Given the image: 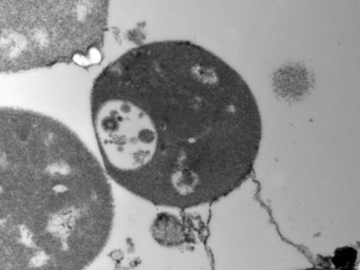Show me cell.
Wrapping results in <instances>:
<instances>
[{
    "mask_svg": "<svg viewBox=\"0 0 360 270\" xmlns=\"http://www.w3.org/2000/svg\"><path fill=\"white\" fill-rule=\"evenodd\" d=\"M90 108L107 174L155 206L188 209L229 195L260 150L248 82L186 40L126 51L94 79Z\"/></svg>",
    "mask_w": 360,
    "mask_h": 270,
    "instance_id": "cell-1",
    "label": "cell"
},
{
    "mask_svg": "<svg viewBox=\"0 0 360 270\" xmlns=\"http://www.w3.org/2000/svg\"><path fill=\"white\" fill-rule=\"evenodd\" d=\"M106 170L68 127L45 114H0V270H85L110 238Z\"/></svg>",
    "mask_w": 360,
    "mask_h": 270,
    "instance_id": "cell-2",
    "label": "cell"
},
{
    "mask_svg": "<svg viewBox=\"0 0 360 270\" xmlns=\"http://www.w3.org/2000/svg\"><path fill=\"white\" fill-rule=\"evenodd\" d=\"M108 8L103 0H0L1 72L94 57L104 44Z\"/></svg>",
    "mask_w": 360,
    "mask_h": 270,
    "instance_id": "cell-3",
    "label": "cell"
},
{
    "mask_svg": "<svg viewBox=\"0 0 360 270\" xmlns=\"http://www.w3.org/2000/svg\"><path fill=\"white\" fill-rule=\"evenodd\" d=\"M151 236L164 247H178L186 242V231L182 221L172 213L157 215L151 225Z\"/></svg>",
    "mask_w": 360,
    "mask_h": 270,
    "instance_id": "cell-4",
    "label": "cell"
},
{
    "mask_svg": "<svg viewBox=\"0 0 360 270\" xmlns=\"http://www.w3.org/2000/svg\"><path fill=\"white\" fill-rule=\"evenodd\" d=\"M305 270H354L351 269V268H332V269H311V268H309V269H305ZM357 270V269H356Z\"/></svg>",
    "mask_w": 360,
    "mask_h": 270,
    "instance_id": "cell-5",
    "label": "cell"
}]
</instances>
